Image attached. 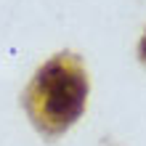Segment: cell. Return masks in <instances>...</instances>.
Returning <instances> with one entry per match:
<instances>
[{"label": "cell", "mask_w": 146, "mask_h": 146, "mask_svg": "<svg viewBox=\"0 0 146 146\" xmlns=\"http://www.w3.org/2000/svg\"><path fill=\"white\" fill-rule=\"evenodd\" d=\"M88 74L74 53H58L35 72L24 90V109L42 135L53 138L77 122L85 111Z\"/></svg>", "instance_id": "1"}, {"label": "cell", "mask_w": 146, "mask_h": 146, "mask_svg": "<svg viewBox=\"0 0 146 146\" xmlns=\"http://www.w3.org/2000/svg\"><path fill=\"white\" fill-rule=\"evenodd\" d=\"M138 56H141V61L146 64V32H143V40H141V45H138Z\"/></svg>", "instance_id": "2"}]
</instances>
